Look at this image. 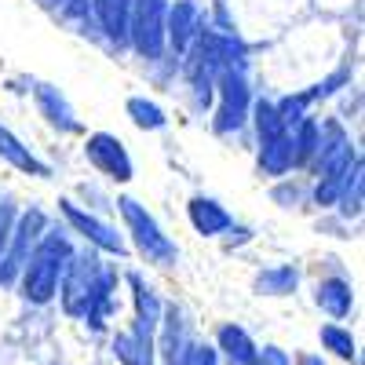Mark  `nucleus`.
<instances>
[{
    "mask_svg": "<svg viewBox=\"0 0 365 365\" xmlns=\"http://www.w3.org/2000/svg\"><path fill=\"white\" fill-rule=\"evenodd\" d=\"M361 194H365V179H361V161H358L351 179H347V187H344V194H340V201H336L344 220H358L361 216Z\"/></svg>",
    "mask_w": 365,
    "mask_h": 365,
    "instance_id": "25",
    "label": "nucleus"
},
{
    "mask_svg": "<svg viewBox=\"0 0 365 365\" xmlns=\"http://www.w3.org/2000/svg\"><path fill=\"white\" fill-rule=\"evenodd\" d=\"M91 15H96L103 37L117 48L128 44V19H132V0H91Z\"/></svg>",
    "mask_w": 365,
    "mask_h": 365,
    "instance_id": "17",
    "label": "nucleus"
},
{
    "mask_svg": "<svg viewBox=\"0 0 365 365\" xmlns=\"http://www.w3.org/2000/svg\"><path fill=\"white\" fill-rule=\"evenodd\" d=\"M216 113H212V128L216 135H234L249 125L252 110V88H249V70H220L216 77Z\"/></svg>",
    "mask_w": 365,
    "mask_h": 365,
    "instance_id": "3",
    "label": "nucleus"
},
{
    "mask_svg": "<svg viewBox=\"0 0 365 365\" xmlns=\"http://www.w3.org/2000/svg\"><path fill=\"white\" fill-rule=\"evenodd\" d=\"M190 358H194V344L179 347L175 354H168V358H165V365H190Z\"/></svg>",
    "mask_w": 365,
    "mask_h": 365,
    "instance_id": "32",
    "label": "nucleus"
},
{
    "mask_svg": "<svg viewBox=\"0 0 365 365\" xmlns=\"http://www.w3.org/2000/svg\"><path fill=\"white\" fill-rule=\"evenodd\" d=\"M187 220H190V227L201 237H223L234 227V216L227 212V205L216 201V197H208V194H194L187 201Z\"/></svg>",
    "mask_w": 365,
    "mask_h": 365,
    "instance_id": "13",
    "label": "nucleus"
},
{
    "mask_svg": "<svg viewBox=\"0 0 365 365\" xmlns=\"http://www.w3.org/2000/svg\"><path fill=\"white\" fill-rule=\"evenodd\" d=\"M58 212H63L66 227H70L73 234H81L91 249L110 252V256H128V241H125V234H117V227H110L106 220H99L96 212L81 208V205L70 201V197H58Z\"/></svg>",
    "mask_w": 365,
    "mask_h": 365,
    "instance_id": "6",
    "label": "nucleus"
},
{
    "mask_svg": "<svg viewBox=\"0 0 365 365\" xmlns=\"http://www.w3.org/2000/svg\"><path fill=\"white\" fill-rule=\"evenodd\" d=\"M227 234H230V237H227V249H234V245H245V241L252 237V230H249V227H237V223H234Z\"/></svg>",
    "mask_w": 365,
    "mask_h": 365,
    "instance_id": "31",
    "label": "nucleus"
},
{
    "mask_svg": "<svg viewBox=\"0 0 365 365\" xmlns=\"http://www.w3.org/2000/svg\"><path fill=\"white\" fill-rule=\"evenodd\" d=\"M256 168H259L263 179H285V175L292 172V139H289V132L278 135V139L259 143Z\"/></svg>",
    "mask_w": 365,
    "mask_h": 365,
    "instance_id": "21",
    "label": "nucleus"
},
{
    "mask_svg": "<svg viewBox=\"0 0 365 365\" xmlns=\"http://www.w3.org/2000/svg\"><path fill=\"white\" fill-rule=\"evenodd\" d=\"M249 120H252V128H256V143L278 139V135H285V132H289V128L282 125V117H278V110H274V103H270V99H252Z\"/></svg>",
    "mask_w": 365,
    "mask_h": 365,
    "instance_id": "24",
    "label": "nucleus"
},
{
    "mask_svg": "<svg viewBox=\"0 0 365 365\" xmlns=\"http://www.w3.org/2000/svg\"><path fill=\"white\" fill-rule=\"evenodd\" d=\"M289 139H292V172H311L322 146V117H303L299 125L289 128Z\"/></svg>",
    "mask_w": 365,
    "mask_h": 365,
    "instance_id": "18",
    "label": "nucleus"
},
{
    "mask_svg": "<svg viewBox=\"0 0 365 365\" xmlns=\"http://www.w3.org/2000/svg\"><path fill=\"white\" fill-rule=\"evenodd\" d=\"M256 365H292V354L278 344H263L256 351Z\"/></svg>",
    "mask_w": 365,
    "mask_h": 365,
    "instance_id": "29",
    "label": "nucleus"
},
{
    "mask_svg": "<svg viewBox=\"0 0 365 365\" xmlns=\"http://www.w3.org/2000/svg\"><path fill=\"white\" fill-rule=\"evenodd\" d=\"M125 113H128V120H132L139 132H161V128H168L165 106L154 103V99H146V96H132L125 103Z\"/></svg>",
    "mask_w": 365,
    "mask_h": 365,
    "instance_id": "22",
    "label": "nucleus"
},
{
    "mask_svg": "<svg viewBox=\"0 0 365 365\" xmlns=\"http://www.w3.org/2000/svg\"><path fill=\"white\" fill-rule=\"evenodd\" d=\"M318 340L329 354H336L340 361H358V340L351 336V329H344L340 322H325L318 329Z\"/></svg>",
    "mask_w": 365,
    "mask_h": 365,
    "instance_id": "23",
    "label": "nucleus"
},
{
    "mask_svg": "<svg viewBox=\"0 0 365 365\" xmlns=\"http://www.w3.org/2000/svg\"><path fill=\"white\" fill-rule=\"evenodd\" d=\"M113 358L120 365H154L158 361V340L143 336V332H135L128 325L113 336Z\"/></svg>",
    "mask_w": 365,
    "mask_h": 365,
    "instance_id": "19",
    "label": "nucleus"
},
{
    "mask_svg": "<svg viewBox=\"0 0 365 365\" xmlns=\"http://www.w3.org/2000/svg\"><path fill=\"white\" fill-rule=\"evenodd\" d=\"M58 11H63V19H70V22H88V15H91V0H58L55 4Z\"/></svg>",
    "mask_w": 365,
    "mask_h": 365,
    "instance_id": "28",
    "label": "nucleus"
},
{
    "mask_svg": "<svg viewBox=\"0 0 365 365\" xmlns=\"http://www.w3.org/2000/svg\"><path fill=\"white\" fill-rule=\"evenodd\" d=\"M299 289V267L296 263H270L256 270L252 292L256 296H292Z\"/></svg>",
    "mask_w": 365,
    "mask_h": 365,
    "instance_id": "20",
    "label": "nucleus"
},
{
    "mask_svg": "<svg viewBox=\"0 0 365 365\" xmlns=\"http://www.w3.org/2000/svg\"><path fill=\"white\" fill-rule=\"evenodd\" d=\"M84 158L110 182H132L135 179V161L128 154L125 139H117L113 132H88L84 135Z\"/></svg>",
    "mask_w": 365,
    "mask_h": 365,
    "instance_id": "7",
    "label": "nucleus"
},
{
    "mask_svg": "<svg viewBox=\"0 0 365 365\" xmlns=\"http://www.w3.org/2000/svg\"><path fill=\"white\" fill-rule=\"evenodd\" d=\"M314 303H318V311L329 314L332 322H344L354 311V285L344 278V274H325V278L314 285Z\"/></svg>",
    "mask_w": 365,
    "mask_h": 365,
    "instance_id": "15",
    "label": "nucleus"
},
{
    "mask_svg": "<svg viewBox=\"0 0 365 365\" xmlns=\"http://www.w3.org/2000/svg\"><path fill=\"white\" fill-rule=\"evenodd\" d=\"M117 212H120V220H125V230L132 234L135 252H139L146 263L172 267V263L179 259V245L165 234V227L158 223V216H154V212H150L143 201L120 194V197H117Z\"/></svg>",
    "mask_w": 365,
    "mask_h": 365,
    "instance_id": "2",
    "label": "nucleus"
},
{
    "mask_svg": "<svg viewBox=\"0 0 365 365\" xmlns=\"http://www.w3.org/2000/svg\"><path fill=\"white\" fill-rule=\"evenodd\" d=\"M73 256V245H70V234L66 230H44L41 241L34 245V252H29L22 274H19V289H22V299L34 303V307H44V303H51L58 296V278H63V270Z\"/></svg>",
    "mask_w": 365,
    "mask_h": 365,
    "instance_id": "1",
    "label": "nucleus"
},
{
    "mask_svg": "<svg viewBox=\"0 0 365 365\" xmlns=\"http://www.w3.org/2000/svg\"><path fill=\"white\" fill-rule=\"evenodd\" d=\"M270 197L278 201L282 208H296L303 197H307V187H299V182H278V187L270 190Z\"/></svg>",
    "mask_w": 365,
    "mask_h": 365,
    "instance_id": "27",
    "label": "nucleus"
},
{
    "mask_svg": "<svg viewBox=\"0 0 365 365\" xmlns=\"http://www.w3.org/2000/svg\"><path fill=\"white\" fill-rule=\"evenodd\" d=\"M117 285H120L117 270L103 263L99 274H96V282H91V296H88V307H84V318H81V322H88L96 332H103L106 322H110L113 311H117Z\"/></svg>",
    "mask_w": 365,
    "mask_h": 365,
    "instance_id": "12",
    "label": "nucleus"
},
{
    "mask_svg": "<svg viewBox=\"0 0 365 365\" xmlns=\"http://www.w3.org/2000/svg\"><path fill=\"white\" fill-rule=\"evenodd\" d=\"M99 256L96 252H73L63 278H58V299H63V311L70 318H84L88 307V296H91V282L99 274Z\"/></svg>",
    "mask_w": 365,
    "mask_h": 365,
    "instance_id": "8",
    "label": "nucleus"
},
{
    "mask_svg": "<svg viewBox=\"0 0 365 365\" xmlns=\"http://www.w3.org/2000/svg\"><path fill=\"white\" fill-rule=\"evenodd\" d=\"M44 230H48V216H44L37 205L22 208L19 216H15V227H11V237H8V249H4V256H0V289H11V285L19 282V274H22L29 252H34V245L41 241Z\"/></svg>",
    "mask_w": 365,
    "mask_h": 365,
    "instance_id": "4",
    "label": "nucleus"
},
{
    "mask_svg": "<svg viewBox=\"0 0 365 365\" xmlns=\"http://www.w3.org/2000/svg\"><path fill=\"white\" fill-rule=\"evenodd\" d=\"M0 161L4 165H11L15 172H22V175H34V179H51V165L48 161H41L34 150H29L8 125H0Z\"/></svg>",
    "mask_w": 365,
    "mask_h": 365,
    "instance_id": "16",
    "label": "nucleus"
},
{
    "mask_svg": "<svg viewBox=\"0 0 365 365\" xmlns=\"http://www.w3.org/2000/svg\"><path fill=\"white\" fill-rule=\"evenodd\" d=\"M29 91H34L37 113L48 120L58 135H77V132H84L81 117H77V110H73V103L66 99L63 88H55V84H48V81H34V84H29Z\"/></svg>",
    "mask_w": 365,
    "mask_h": 365,
    "instance_id": "10",
    "label": "nucleus"
},
{
    "mask_svg": "<svg viewBox=\"0 0 365 365\" xmlns=\"http://www.w3.org/2000/svg\"><path fill=\"white\" fill-rule=\"evenodd\" d=\"M125 282L132 289V329L143 332V336L158 340V325H161V314H165V303L158 299L154 285H150L139 270H128Z\"/></svg>",
    "mask_w": 365,
    "mask_h": 365,
    "instance_id": "11",
    "label": "nucleus"
},
{
    "mask_svg": "<svg viewBox=\"0 0 365 365\" xmlns=\"http://www.w3.org/2000/svg\"><path fill=\"white\" fill-rule=\"evenodd\" d=\"M296 365H325V358H322V354H299Z\"/></svg>",
    "mask_w": 365,
    "mask_h": 365,
    "instance_id": "33",
    "label": "nucleus"
},
{
    "mask_svg": "<svg viewBox=\"0 0 365 365\" xmlns=\"http://www.w3.org/2000/svg\"><path fill=\"white\" fill-rule=\"evenodd\" d=\"M172 0H132V19H128V44L139 51L146 63L165 58V15Z\"/></svg>",
    "mask_w": 365,
    "mask_h": 365,
    "instance_id": "5",
    "label": "nucleus"
},
{
    "mask_svg": "<svg viewBox=\"0 0 365 365\" xmlns=\"http://www.w3.org/2000/svg\"><path fill=\"white\" fill-rule=\"evenodd\" d=\"M190 365H220L216 347H212V344H194V358H190Z\"/></svg>",
    "mask_w": 365,
    "mask_h": 365,
    "instance_id": "30",
    "label": "nucleus"
},
{
    "mask_svg": "<svg viewBox=\"0 0 365 365\" xmlns=\"http://www.w3.org/2000/svg\"><path fill=\"white\" fill-rule=\"evenodd\" d=\"M212 347H216L220 361H227V365H256V351H259L252 332L237 322H223L216 329V344Z\"/></svg>",
    "mask_w": 365,
    "mask_h": 365,
    "instance_id": "14",
    "label": "nucleus"
},
{
    "mask_svg": "<svg viewBox=\"0 0 365 365\" xmlns=\"http://www.w3.org/2000/svg\"><path fill=\"white\" fill-rule=\"evenodd\" d=\"M201 26H205V11H201L197 0H175V4H168V15H165V51L182 58L194 48Z\"/></svg>",
    "mask_w": 365,
    "mask_h": 365,
    "instance_id": "9",
    "label": "nucleus"
},
{
    "mask_svg": "<svg viewBox=\"0 0 365 365\" xmlns=\"http://www.w3.org/2000/svg\"><path fill=\"white\" fill-rule=\"evenodd\" d=\"M15 216H19V208H15V201H11V197H4V194H0V256H4V249H8V237H11Z\"/></svg>",
    "mask_w": 365,
    "mask_h": 365,
    "instance_id": "26",
    "label": "nucleus"
}]
</instances>
